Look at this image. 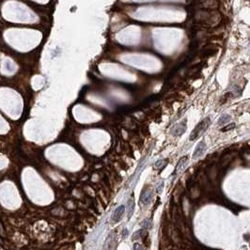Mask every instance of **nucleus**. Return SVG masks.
Instances as JSON below:
<instances>
[{"label":"nucleus","instance_id":"nucleus-9","mask_svg":"<svg viewBox=\"0 0 250 250\" xmlns=\"http://www.w3.org/2000/svg\"><path fill=\"white\" fill-rule=\"evenodd\" d=\"M167 164L166 160H159L155 163V167L156 168H164Z\"/></svg>","mask_w":250,"mask_h":250},{"label":"nucleus","instance_id":"nucleus-1","mask_svg":"<svg viewBox=\"0 0 250 250\" xmlns=\"http://www.w3.org/2000/svg\"><path fill=\"white\" fill-rule=\"evenodd\" d=\"M210 124H211V120H210V118H205L204 120H202L200 122H199L197 126L195 127V129H194L192 131V133L190 135V140H195L197 139V137L199 136H201L206 131H207V129L209 128L210 126Z\"/></svg>","mask_w":250,"mask_h":250},{"label":"nucleus","instance_id":"nucleus-10","mask_svg":"<svg viewBox=\"0 0 250 250\" xmlns=\"http://www.w3.org/2000/svg\"><path fill=\"white\" fill-rule=\"evenodd\" d=\"M144 232V229H139V230H137L136 232L134 233V236H133V240H136V239H139L140 237H142V233Z\"/></svg>","mask_w":250,"mask_h":250},{"label":"nucleus","instance_id":"nucleus-5","mask_svg":"<svg viewBox=\"0 0 250 250\" xmlns=\"http://www.w3.org/2000/svg\"><path fill=\"white\" fill-rule=\"evenodd\" d=\"M124 211H125V207H124L123 205L120 206V207H118L116 209V211L114 212L113 215H112V220H113V222H118V221H120V219L121 218Z\"/></svg>","mask_w":250,"mask_h":250},{"label":"nucleus","instance_id":"nucleus-4","mask_svg":"<svg viewBox=\"0 0 250 250\" xmlns=\"http://www.w3.org/2000/svg\"><path fill=\"white\" fill-rule=\"evenodd\" d=\"M152 191L151 189H144L141 193V201L145 205H148L152 201Z\"/></svg>","mask_w":250,"mask_h":250},{"label":"nucleus","instance_id":"nucleus-3","mask_svg":"<svg viewBox=\"0 0 250 250\" xmlns=\"http://www.w3.org/2000/svg\"><path fill=\"white\" fill-rule=\"evenodd\" d=\"M205 151H206V144H205V142L204 141H200V142L198 143V145L197 146L195 152H194V153H193V158L196 159V158L200 157V156L204 153Z\"/></svg>","mask_w":250,"mask_h":250},{"label":"nucleus","instance_id":"nucleus-13","mask_svg":"<svg viewBox=\"0 0 250 250\" xmlns=\"http://www.w3.org/2000/svg\"><path fill=\"white\" fill-rule=\"evenodd\" d=\"M134 250H144V249H143V247H142V246L140 245V243H135L134 245Z\"/></svg>","mask_w":250,"mask_h":250},{"label":"nucleus","instance_id":"nucleus-7","mask_svg":"<svg viewBox=\"0 0 250 250\" xmlns=\"http://www.w3.org/2000/svg\"><path fill=\"white\" fill-rule=\"evenodd\" d=\"M231 120V117L228 114H224L220 117L219 118V121H218V124H220V125H223L225 123H227L229 122V121Z\"/></svg>","mask_w":250,"mask_h":250},{"label":"nucleus","instance_id":"nucleus-6","mask_svg":"<svg viewBox=\"0 0 250 250\" xmlns=\"http://www.w3.org/2000/svg\"><path fill=\"white\" fill-rule=\"evenodd\" d=\"M186 162H187V157L186 156H184L183 158H182L180 160V162L178 163V165H177V166H176V169H175V172L174 173H179L180 171V169H182L183 167H180V166H185V164H186Z\"/></svg>","mask_w":250,"mask_h":250},{"label":"nucleus","instance_id":"nucleus-8","mask_svg":"<svg viewBox=\"0 0 250 250\" xmlns=\"http://www.w3.org/2000/svg\"><path fill=\"white\" fill-rule=\"evenodd\" d=\"M134 209H135V201H134L133 198H131V199H129V201H128V211H129L128 217L132 216L133 212H134Z\"/></svg>","mask_w":250,"mask_h":250},{"label":"nucleus","instance_id":"nucleus-11","mask_svg":"<svg viewBox=\"0 0 250 250\" xmlns=\"http://www.w3.org/2000/svg\"><path fill=\"white\" fill-rule=\"evenodd\" d=\"M142 226L144 227V228H146V229H152V224L151 223V221H149V220H145L144 222L142 223Z\"/></svg>","mask_w":250,"mask_h":250},{"label":"nucleus","instance_id":"nucleus-14","mask_svg":"<svg viewBox=\"0 0 250 250\" xmlns=\"http://www.w3.org/2000/svg\"><path fill=\"white\" fill-rule=\"evenodd\" d=\"M127 234H128V230H127V229H124V230H123V233H122L123 238H125V237L127 236Z\"/></svg>","mask_w":250,"mask_h":250},{"label":"nucleus","instance_id":"nucleus-12","mask_svg":"<svg viewBox=\"0 0 250 250\" xmlns=\"http://www.w3.org/2000/svg\"><path fill=\"white\" fill-rule=\"evenodd\" d=\"M235 127V123H231V124H229V125H228V126H226V127H224L221 131L222 132H227V131H229V130H232L233 128Z\"/></svg>","mask_w":250,"mask_h":250},{"label":"nucleus","instance_id":"nucleus-2","mask_svg":"<svg viewBox=\"0 0 250 250\" xmlns=\"http://www.w3.org/2000/svg\"><path fill=\"white\" fill-rule=\"evenodd\" d=\"M186 129H187L186 121H180V122H179L177 124H175L174 126H173V128L171 129V133L174 135L180 136V135H182L183 134L185 133Z\"/></svg>","mask_w":250,"mask_h":250}]
</instances>
